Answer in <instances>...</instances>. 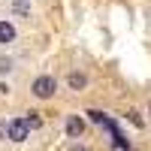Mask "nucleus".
Here are the masks:
<instances>
[{
  "label": "nucleus",
  "instance_id": "nucleus-1",
  "mask_svg": "<svg viewBox=\"0 0 151 151\" xmlns=\"http://www.w3.org/2000/svg\"><path fill=\"white\" fill-rule=\"evenodd\" d=\"M30 91H33V97L48 100V97H55V91H58V79H55V76H40V79H33Z\"/></svg>",
  "mask_w": 151,
  "mask_h": 151
},
{
  "label": "nucleus",
  "instance_id": "nucleus-2",
  "mask_svg": "<svg viewBox=\"0 0 151 151\" xmlns=\"http://www.w3.org/2000/svg\"><path fill=\"white\" fill-rule=\"evenodd\" d=\"M27 133H30V127H27V121H24V118H15V121L6 124V136H9L12 142H24V139H27Z\"/></svg>",
  "mask_w": 151,
  "mask_h": 151
},
{
  "label": "nucleus",
  "instance_id": "nucleus-3",
  "mask_svg": "<svg viewBox=\"0 0 151 151\" xmlns=\"http://www.w3.org/2000/svg\"><path fill=\"white\" fill-rule=\"evenodd\" d=\"M82 133H85V121L79 115H70L67 118V136H70V139H79Z\"/></svg>",
  "mask_w": 151,
  "mask_h": 151
},
{
  "label": "nucleus",
  "instance_id": "nucleus-4",
  "mask_svg": "<svg viewBox=\"0 0 151 151\" xmlns=\"http://www.w3.org/2000/svg\"><path fill=\"white\" fill-rule=\"evenodd\" d=\"M67 85H70V91H82V88H88V76L79 73V70H73L67 76Z\"/></svg>",
  "mask_w": 151,
  "mask_h": 151
},
{
  "label": "nucleus",
  "instance_id": "nucleus-5",
  "mask_svg": "<svg viewBox=\"0 0 151 151\" xmlns=\"http://www.w3.org/2000/svg\"><path fill=\"white\" fill-rule=\"evenodd\" d=\"M12 40H15V27H12V24L9 21H0V42H12Z\"/></svg>",
  "mask_w": 151,
  "mask_h": 151
},
{
  "label": "nucleus",
  "instance_id": "nucleus-6",
  "mask_svg": "<svg viewBox=\"0 0 151 151\" xmlns=\"http://www.w3.org/2000/svg\"><path fill=\"white\" fill-rule=\"evenodd\" d=\"M24 121H27V127H30V130H36V127H40V124H42V121H40V115H36V112H30V115L24 118Z\"/></svg>",
  "mask_w": 151,
  "mask_h": 151
},
{
  "label": "nucleus",
  "instance_id": "nucleus-7",
  "mask_svg": "<svg viewBox=\"0 0 151 151\" xmlns=\"http://www.w3.org/2000/svg\"><path fill=\"white\" fill-rule=\"evenodd\" d=\"M88 115H91V121H94V124H106V115H103V112L91 109V112H88Z\"/></svg>",
  "mask_w": 151,
  "mask_h": 151
},
{
  "label": "nucleus",
  "instance_id": "nucleus-8",
  "mask_svg": "<svg viewBox=\"0 0 151 151\" xmlns=\"http://www.w3.org/2000/svg\"><path fill=\"white\" fill-rule=\"evenodd\" d=\"M12 70V60L9 58H0V73H9Z\"/></svg>",
  "mask_w": 151,
  "mask_h": 151
},
{
  "label": "nucleus",
  "instance_id": "nucleus-9",
  "mask_svg": "<svg viewBox=\"0 0 151 151\" xmlns=\"http://www.w3.org/2000/svg\"><path fill=\"white\" fill-rule=\"evenodd\" d=\"M70 151H88V148H79V145H73V148H70Z\"/></svg>",
  "mask_w": 151,
  "mask_h": 151
},
{
  "label": "nucleus",
  "instance_id": "nucleus-10",
  "mask_svg": "<svg viewBox=\"0 0 151 151\" xmlns=\"http://www.w3.org/2000/svg\"><path fill=\"white\" fill-rule=\"evenodd\" d=\"M148 109H151V106H148Z\"/></svg>",
  "mask_w": 151,
  "mask_h": 151
}]
</instances>
